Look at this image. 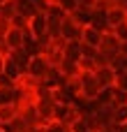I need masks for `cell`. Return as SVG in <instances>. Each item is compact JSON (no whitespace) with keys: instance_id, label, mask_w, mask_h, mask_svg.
I'll use <instances>...</instances> for the list:
<instances>
[{"instance_id":"1","label":"cell","mask_w":127,"mask_h":132,"mask_svg":"<svg viewBox=\"0 0 127 132\" xmlns=\"http://www.w3.org/2000/svg\"><path fill=\"white\" fill-rule=\"evenodd\" d=\"M49 70H51V65H49V60L44 58V56H30V63H28V70H25V77L30 79V81H35V84H39L46 74H49Z\"/></svg>"},{"instance_id":"2","label":"cell","mask_w":127,"mask_h":132,"mask_svg":"<svg viewBox=\"0 0 127 132\" xmlns=\"http://www.w3.org/2000/svg\"><path fill=\"white\" fill-rule=\"evenodd\" d=\"M81 35H83V28H81L72 16L62 19V26H60V39H65V42H81Z\"/></svg>"},{"instance_id":"3","label":"cell","mask_w":127,"mask_h":132,"mask_svg":"<svg viewBox=\"0 0 127 132\" xmlns=\"http://www.w3.org/2000/svg\"><path fill=\"white\" fill-rule=\"evenodd\" d=\"M28 32H30L35 39L46 37V14H35V16L28 21Z\"/></svg>"},{"instance_id":"4","label":"cell","mask_w":127,"mask_h":132,"mask_svg":"<svg viewBox=\"0 0 127 132\" xmlns=\"http://www.w3.org/2000/svg\"><path fill=\"white\" fill-rule=\"evenodd\" d=\"M99 51H102V53H106V56H111V58H116V56L120 53V42L113 37V32H111V30L102 35V44H99Z\"/></svg>"},{"instance_id":"5","label":"cell","mask_w":127,"mask_h":132,"mask_svg":"<svg viewBox=\"0 0 127 132\" xmlns=\"http://www.w3.org/2000/svg\"><path fill=\"white\" fill-rule=\"evenodd\" d=\"M23 39H25V30L9 28V30H7V35H5V44H7V49H9V53H12V51L23 49Z\"/></svg>"},{"instance_id":"6","label":"cell","mask_w":127,"mask_h":132,"mask_svg":"<svg viewBox=\"0 0 127 132\" xmlns=\"http://www.w3.org/2000/svg\"><path fill=\"white\" fill-rule=\"evenodd\" d=\"M93 74H95L99 88H113V84H116V72H113L111 67H97Z\"/></svg>"},{"instance_id":"7","label":"cell","mask_w":127,"mask_h":132,"mask_svg":"<svg viewBox=\"0 0 127 132\" xmlns=\"http://www.w3.org/2000/svg\"><path fill=\"white\" fill-rule=\"evenodd\" d=\"M106 21H109V28H116V26H120V23L127 21V12L123 7H118V5H111L106 9Z\"/></svg>"},{"instance_id":"8","label":"cell","mask_w":127,"mask_h":132,"mask_svg":"<svg viewBox=\"0 0 127 132\" xmlns=\"http://www.w3.org/2000/svg\"><path fill=\"white\" fill-rule=\"evenodd\" d=\"M81 44H86V46H93V49H99V44H102V32H97L95 28H83V35H81Z\"/></svg>"},{"instance_id":"9","label":"cell","mask_w":127,"mask_h":132,"mask_svg":"<svg viewBox=\"0 0 127 132\" xmlns=\"http://www.w3.org/2000/svg\"><path fill=\"white\" fill-rule=\"evenodd\" d=\"M62 58L72 60V63H79L81 60V42H65L62 44Z\"/></svg>"},{"instance_id":"10","label":"cell","mask_w":127,"mask_h":132,"mask_svg":"<svg viewBox=\"0 0 127 132\" xmlns=\"http://www.w3.org/2000/svg\"><path fill=\"white\" fill-rule=\"evenodd\" d=\"M90 28H95L97 32H109L111 28H109V21H106V12H102V9H95L93 12V21H90Z\"/></svg>"},{"instance_id":"11","label":"cell","mask_w":127,"mask_h":132,"mask_svg":"<svg viewBox=\"0 0 127 132\" xmlns=\"http://www.w3.org/2000/svg\"><path fill=\"white\" fill-rule=\"evenodd\" d=\"M14 5H16V14H21V16L28 19V21H30L35 14H39L32 0H14Z\"/></svg>"},{"instance_id":"12","label":"cell","mask_w":127,"mask_h":132,"mask_svg":"<svg viewBox=\"0 0 127 132\" xmlns=\"http://www.w3.org/2000/svg\"><path fill=\"white\" fill-rule=\"evenodd\" d=\"M7 58H9V60H12V63H14V65H16L21 72H23V74H25V70H28V63H30V56H28V51H25V49L12 51Z\"/></svg>"},{"instance_id":"13","label":"cell","mask_w":127,"mask_h":132,"mask_svg":"<svg viewBox=\"0 0 127 132\" xmlns=\"http://www.w3.org/2000/svg\"><path fill=\"white\" fill-rule=\"evenodd\" d=\"M16 116H19V107H16V104H7V107H0V128H5L7 123H12Z\"/></svg>"},{"instance_id":"14","label":"cell","mask_w":127,"mask_h":132,"mask_svg":"<svg viewBox=\"0 0 127 132\" xmlns=\"http://www.w3.org/2000/svg\"><path fill=\"white\" fill-rule=\"evenodd\" d=\"M19 102V90L16 88H0V107L7 104H16ZM19 107V104H16Z\"/></svg>"},{"instance_id":"15","label":"cell","mask_w":127,"mask_h":132,"mask_svg":"<svg viewBox=\"0 0 127 132\" xmlns=\"http://www.w3.org/2000/svg\"><path fill=\"white\" fill-rule=\"evenodd\" d=\"M69 16H72L81 28H88V26H90V21H93V12H90V9H81V7H76V12H74V14H69Z\"/></svg>"},{"instance_id":"16","label":"cell","mask_w":127,"mask_h":132,"mask_svg":"<svg viewBox=\"0 0 127 132\" xmlns=\"http://www.w3.org/2000/svg\"><path fill=\"white\" fill-rule=\"evenodd\" d=\"M51 2H53V5H58L67 16H69V14H74V12H76V7H79V2H76V0H51Z\"/></svg>"},{"instance_id":"17","label":"cell","mask_w":127,"mask_h":132,"mask_svg":"<svg viewBox=\"0 0 127 132\" xmlns=\"http://www.w3.org/2000/svg\"><path fill=\"white\" fill-rule=\"evenodd\" d=\"M125 104H127V93L118 90V88L113 86V100H111V107L118 109V107H125Z\"/></svg>"},{"instance_id":"18","label":"cell","mask_w":127,"mask_h":132,"mask_svg":"<svg viewBox=\"0 0 127 132\" xmlns=\"http://www.w3.org/2000/svg\"><path fill=\"white\" fill-rule=\"evenodd\" d=\"M111 32H113V37H116L120 44H127V21L120 23V26H116V28H111Z\"/></svg>"},{"instance_id":"19","label":"cell","mask_w":127,"mask_h":132,"mask_svg":"<svg viewBox=\"0 0 127 132\" xmlns=\"http://www.w3.org/2000/svg\"><path fill=\"white\" fill-rule=\"evenodd\" d=\"M9 28H16V30H28V19H23L21 14H14L9 19Z\"/></svg>"},{"instance_id":"20","label":"cell","mask_w":127,"mask_h":132,"mask_svg":"<svg viewBox=\"0 0 127 132\" xmlns=\"http://www.w3.org/2000/svg\"><path fill=\"white\" fill-rule=\"evenodd\" d=\"M113 125H127V104L116 109V114H113Z\"/></svg>"},{"instance_id":"21","label":"cell","mask_w":127,"mask_h":132,"mask_svg":"<svg viewBox=\"0 0 127 132\" xmlns=\"http://www.w3.org/2000/svg\"><path fill=\"white\" fill-rule=\"evenodd\" d=\"M118 90H123V93H127V74L125 72H116V84H113Z\"/></svg>"},{"instance_id":"22","label":"cell","mask_w":127,"mask_h":132,"mask_svg":"<svg viewBox=\"0 0 127 132\" xmlns=\"http://www.w3.org/2000/svg\"><path fill=\"white\" fill-rule=\"evenodd\" d=\"M44 132H69V128H65L62 123L51 121V123H46V125H44Z\"/></svg>"},{"instance_id":"23","label":"cell","mask_w":127,"mask_h":132,"mask_svg":"<svg viewBox=\"0 0 127 132\" xmlns=\"http://www.w3.org/2000/svg\"><path fill=\"white\" fill-rule=\"evenodd\" d=\"M118 56H123V58H127V44H120V53Z\"/></svg>"},{"instance_id":"24","label":"cell","mask_w":127,"mask_h":132,"mask_svg":"<svg viewBox=\"0 0 127 132\" xmlns=\"http://www.w3.org/2000/svg\"><path fill=\"white\" fill-rule=\"evenodd\" d=\"M116 2H118V7H123V9L127 12V0H116Z\"/></svg>"},{"instance_id":"25","label":"cell","mask_w":127,"mask_h":132,"mask_svg":"<svg viewBox=\"0 0 127 132\" xmlns=\"http://www.w3.org/2000/svg\"><path fill=\"white\" fill-rule=\"evenodd\" d=\"M76 2H81V0H76Z\"/></svg>"},{"instance_id":"26","label":"cell","mask_w":127,"mask_h":132,"mask_svg":"<svg viewBox=\"0 0 127 132\" xmlns=\"http://www.w3.org/2000/svg\"><path fill=\"white\" fill-rule=\"evenodd\" d=\"M0 132H5V130H0Z\"/></svg>"},{"instance_id":"27","label":"cell","mask_w":127,"mask_h":132,"mask_svg":"<svg viewBox=\"0 0 127 132\" xmlns=\"http://www.w3.org/2000/svg\"><path fill=\"white\" fill-rule=\"evenodd\" d=\"M49 2H51V0H49Z\"/></svg>"}]
</instances>
